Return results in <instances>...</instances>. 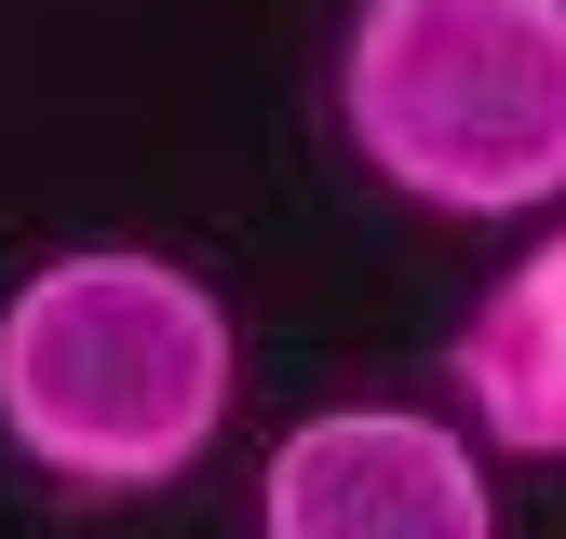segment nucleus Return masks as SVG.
Here are the masks:
<instances>
[{"label": "nucleus", "mask_w": 566, "mask_h": 539, "mask_svg": "<svg viewBox=\"0 0 566 539\" xmlns=\"http://www.w3.org/2000/svg\"><path fill=\"white\" fill-rule=\"evenodd\" d=\"M243 337L230 297L163 243H54L0 297V445L67 512L189 486L230 432Z\"/></svg>", "instance_id": "f257e3e1"}, {"label": "nucleus", "mask_w": 566, "mask_h": 539, "mask_svg": "<svg viewBox=\"0 0 566 539\" xmlns=\"http://www.w3.org/2000/svg\"><path fill=\"white\" fill-rule=\"evenodd\" d=\"M324 121L418 216H539L566 202V0H350Z\"/></svg>", "instance_id": "f03ea898"}, {"label": "nucleus", "mask_w": 566, "mask_h": 539, "mask_svg": "<svg viewBox=\"0 0 566 539\" xmlns=\"http://www.w3.org/2000/svg\"><path fill=\"white\" fill-rule=\"evenodd\" d=\"M256 539H500V458L459 404H324L270 445Z\"/></svg>", "instance_id": "7ed1b4c3"}, {"label": "nucleus", "mask_w": 566, "mask_h": 539, "mask_svg": "<svg viewBox=\"0 0 566 539\" xmlns=\"http://www.w3.org/2000/svg\"><path fill=\"white\" fill-rule=\"evenodd\" d=\"M446 404L485 458H566V230H539L446 337Z\"/></svg>", "instance_id": "20e7f679"}]
</instances>
